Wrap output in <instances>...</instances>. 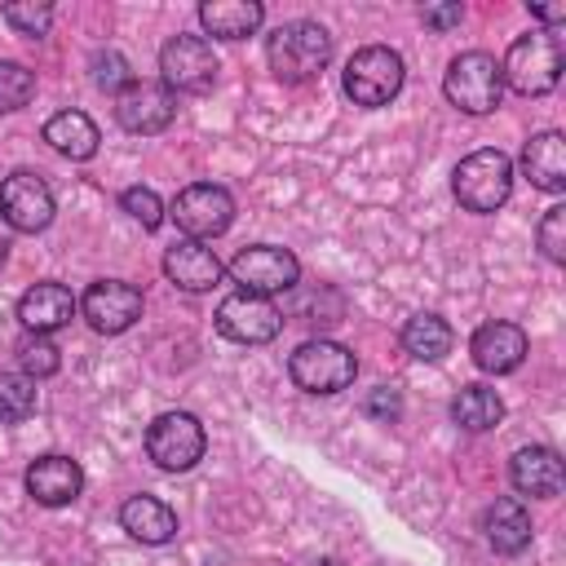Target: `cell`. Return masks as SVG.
Instances as JSON below:
<instances>
[{
  "label": "cell",
  "mask_w": 566,
  "mask_h": 566,
  "mask_svg": "<svg viewBox=\"0 0 566 566\" xmlns=\"http://www.w3.org/2000/svg\"><path fill=\"white\" fill-rule=\"evenodd\" d=\"M164 274L168 283H177L181 292H208L217 279H221V261L208 243L199 239H181L164 252Z\"/></svg>",
  "instance_id": "obj_20"
},
{
  "label": "cell",
  "mask_w": 566,
  "mask_h": 566,
  "mask_svg": "<svg viewBox=\"0 0 566 566\" xmlns=\"http://www.w3.org/2000/svg\"><path fill=\"white\" fill-rule=\"evenodd\" d=\"M4 256H9V239L0 234V265H4Z\"/></svg>",
  "instance_id": "obj_37"
},
{
  "label": "cell",
  "mask_w": 566,
  "mask_h": 566,
  "mask_svg": "<svg viewBox=\"0 0 566 566\" xmlns=\"http://www.w3.org/2000/svg\"><path fill=\"white\" fill-rule=\"evenodd\" d=\"M88 66H93V84H97V88H106V93H124V88L133 84L128 57H124L119 49H97Z\"/></svg>",
  "instance_id": "obj_30"
},
{
  "label": "cell",
  "mask_w": 566,
  "mask_h": 566,
  "mask_svg": "<svg viewBox=\"0 0 566 566\" xmlns=\"http://www.w3.org/2000/svg\"><path fill=\"white\" fill-rule=\"evenodd\" d=\"M0 217L13 230H22V234L44 230L53 221V190H49V181L40 172H27V168L9 172L0 181Z\"/></svg>",
  "instance_id": "obj_13"
},
{
  "label": "cell",
  "mask_w": 566,
  "mask_h": 566,
  "mask_svg": "<svg viewBox=\"0 0 566 566\" xmlns=\"http://www.w3.org/2000/svg\"><path fill=\"white\" fill-rule=\"evenodd\" d=\"M13 354H18V367H22L31 380L53 376V371H57V363H62V358H57V345H53L49 336H40V332H27V336L18 340V349H13Z\"/></svg>",
  "instance_id": "obj_28"
},
{
  "label": "cell",
  "mask_w": 566,
  "mask_h": 566,
  "mask_svg": "<svg viewBox=\"0 0 566 566\" xmlns=\"http://www.w3.org/2000/svg\"><path fill=\"white\" fill-rule=\"evenodd\" d=\"M80 310H84V318H88L93 332L119 336V332H128L142 318V292L133 283H124V279H97L84 292Z\"/></svg>",
  "instance_id": "obj_14"
},
{
  "label": "cell",
  "mask_w": 566,
  "mask_h": 566,
  "mask_svg": "<svg viewBox=\"0 0 566 566\" xmlns=\"http://www.w3.org/2000/svg\"><path fill=\"white\" fill-rule=\"evenodd\" d=\"M500 416H504V402H500V394H495L491 385H464V389L451 398V420H455L460 429H469V433L495 429Z\"/></svg>",
  "instance_id": "obj_25"
},
{
  "label": "cell",
  "mask_w": 566,
  "mask_h": 566,
  "mask_svg": "<svg viewBox=\"0 0 566 566\" xmlns=\"http://www.w3.org/2000/svg\"><path fill=\"white\" fill-rule=\"evenodd\" d=\"M217 53H212V40L203 35H172L164 49H159V84L172 88V93H208L217 84Z\"/></svg>",
  "instance_id": "obj_9"
},
{
  "label": "cell",
  "mask_w": 566,
  "mask_h": 566,
  "mask_svg": "<svg viewBox=\"0 0 566 566\" xmlns=\"http://www.w3.org/2000/svg\"><path fill=\"white\" fill-rule=\"evenodd\" d=\"M535 243H539V252H544L553 265L566 261V208H562V203H553V208L539 217V226H535Z\"/></svg>",
  "instance_id": "obj_31"
},
{
  "label": "cell",
  "mask_w": 566,
  "mask_h": 566,
  "mask_svg": "<svg viewBox=\"0 0 566 566\" xmlns=\"http://www.w3.org/2000/svg\"><path fill=\"white\" fill-rule=\"evenodd\" d=\"M469 354H473V363H478L482 371H491V376L517 371L522 358H526V332H522L517 323H504V318L482 323V327L473 332V340H469Z\"/></svg>",
  "instance_id": "obj_16"
},
{
  "label": "cell",
  "mask_w": 566,
  "mask_h": 566,
  "mask_svg": "<svg viewBox=\"0 0 566 566\" xmlns=\"http://www.w3.org/2000/svg\"><path fill=\"white\" fill-rule=\"evenodd\" d=\"M522 172L531 177L535 190L562 195L566 190V137L557 128L531 133L526 146H522Z\"/></svg>",
  "instance_id": "obj_18"
},
{
  "label": "cell",
  "mask_w": 566,
  "mask_h": 566,
  "mask_svg": "<svg viewBox=\"0 0 566 566\" xmlns=\"http://www.w3.org/2000/svg\"><path fill=\"white\" fill-rule=\"evenodd\" d=\"M531 13L539 22H566V4H531Z\"/></svg>",
  "instance_id": "obj_36"
},
{
  "label": "cell",
  "mask_w": 566,
  "mask_h": 566,
  "mask_svg": "<svg viewBox=\"0 0 566 566\" xmlns=\"http://www.w3.org/2000/svg\"><path fill=\"white\" fill-rule=\"evenodd\" d=\"M402 349L420 363H438L451 354V327L438 314H411L402 327Z\"/></svg>",
  "instance_id": "obj_26"
},
{
  "label": "cell",
  "mask_w": 566,
  "mask_h": 566,
  "mask_svg": "<svg viewBox=\"0 0 566 566\" xmlns=\"http://www.w3.org/2000/svg\"><path fill=\"white\" fill-rule=\"evenodd\" d=\"M168 217L177 221V230L186 239H217L230 230L234 221V195L226 186H212V181H195L186 190H177V199L168 203Z\"/></svg>",
  "instance_id": "obj_8"
},
{
  "label": "cell",
  "mask_w": 566,
  "mask_h": 566,
  "mask_svg": "<svg viewBox=\"0 0 566 566\" xmlns=\"http://www.w3.org/2000/svg\"><path fill=\"white\" fill-rule=\"evenodd\" d=\"M287 376H292V385L305 389V394H340V389L354 385L358 358H354V349H345L340 340L314 336V340H305V345L292 349Z\"/></svg>",
  "instance_id": "obj_5"
},
{
  "label": "cell",
  "mask_w": 566,
  "mask_h": 566,
  "mask_svg": "<svg viewBox=\"0 0 566 566\" xmlns=\"http://www.w3.org/2000/svg\"><path fill=\"white\" fill-rule=\"evenodd\" d=\"M119 208H124L142 230H159V221H164V203H159V195H155L150 186H128V190L119 195Z\"/></svg>",
  "instance_id": "obj_32"
},
{
  "label": "cell",
  "mask_w": 566,
  "mask_h": 566,
  "mask_svg": "<svg viewBox=\"0 0 566 566\" xmlns=\"http://www.w3.org/2000/svg\"><path fill=\"white\" fill-rule=\"evenodd\" d=\"M203 447H208L203 424H199V416H190V411H159V416L150 420V429H146V455H150L164 473H186V469H195V464L203 460Z\"/></svg>",
  "instance_id": "obj_7"
},
{
  "label": "cell",
  "mask_w": 566,
  "mask_h": 566,
  "mask_svg": "<svg viewBox=\"0 0 566 566\" xmlns=\"http://www.w3.org/2000/svg\"><path fill=\"white\" fill-rule=\"evenodd\" d=\"M44 142L66 159H93L97 155V124L84 111H57L44 124Z\"/></svg>",
  "instance_id": "obj_24"
},
{
  "label": "cell",
  "mask_w": 566,
  "mask_h": 566,
  "mask_svg": "<svg viewBox=\"0 0 566 566\" xmlns=\"http://www.w3.org/2000/svg\"><path fill=\"white\" fill-rule=\"evenodd\" d=\"M500 75L522 97L553 93L557 80H562V40L553 31H526V35H517L509 44L504 62H500Z\"/></svg>",
  "instance_id": "obj_2"
},
{
  "label": "cell",
  "mask_w": 566,
  "mask_h": 566,
  "mask_svg": "<svg viewBox=\"0 0 566 566\" xmlns=\"http://www.w3.org/2000/svg\"><path fill=\"white\" fill-rule=\"evenodd\" d=\"M35 97V71H27L22 62H0V115L22 111Z\"/></svg>",
  "instance_id": "obj_29"
},
{
  "label": "cell",
  "mask_w": 566,
  "mask_h": 566,
  "mask_svg": "<svg viewBox=\"0 0 566 566\" xmlns=\"http://www.w3.org/2000/svg\"><path fill=\"white\" fill-rule=\"evenodd\" d=\"M402 57L394 53V49H385V44H367V49H358L349 62H345V75H340V84H345V97L354 102V106H385V102H394L398 97V88H402Z\"/></svg>",
  "instance_id": "obj_6"
},
{
  "label": "cell",
  "mask_w": 566,
  "mask_h": 566,
  "mask_svg": "<svg viewBox=\"0 0 566 566\" xmlns=\"http://www.w3.org/2000/svg\"><path fill=\"white\" fill-rule=\"evenodd\" d=\"M119 526L142 544H168L177 535V513L159 495H128L119 509Z\"/></svg>",
  "instance_id": "obj_21"
},
{
  "label": "cell",
  "mask_w": 566,
  "mask_h": 566,
  "mask_svg": "<svg viewBox=\"0 0 566 566\" xmlns=\"http://www.w3.org/2000/svg\"><path fill=\"white\" fill-rule=\"evenodd\" d=\"M71 318H75V296H71V287H62V283H31V287L18 296V323H22L27 332L49 336V332L66 327Z\"/></svg>",
  "instance_id": "obj_19"
},
{
  "label": "cell",
  "mask_w": 566,
  "mask_h": 566,
  "mask_svg": "<svg viewBox=\"0 0 566 566\" xmlns=\"http://www.w3.org/2000/svg\"><path fill=\"white\" fill-rule=\"evenodd\" d=\"M265 62H270L274 80L305 84V80H314L332 62V31L323 22L292 18L274 35H265Z\"/></svg>",
  "instance_id": "obj_1"
},
{
  "label": "cell",
  "mask_w": 566,
  "mask_h": 566,
  "mask_svg": "<svg viewBox=\"0 0 566 566\" xmlns=\"http://www.w3.org/2000/svg\"><path fill=\"white\" fill-rule=\"evenodd\" d=\"M217 332L234 345H270L283 332V314L270 305V296H248L230 292L217 305Z\"/></svg>",
  "instance_id": "obj_11"
},
{
  "label": "cell",
  "mask_w": 566,
  "mask_h": 566,
  "mask_svg": "<svg viewBox=\"0 0 566 566\" xmlns=\"http://www.w3.org/2000/svg\"><path fill=\"white\" fill-rule=\"evenodd\" d=\"M199 22L217 40H243V35H256V27L265 22V9L261 0H203Z\"/></svg>",
  "instance_id": "obj_22"
},
{
  "label": "cell",
  "mask_w": 566,
  "mask_h": 566,
  "mask_svg": "<svg viewBox=\"0 0 566 566\" xmlns=\"http://www.w3.org/2000/svg\"><path fill=\"white\" fill-rule=\"evenodd\" d=\"M172 115H177V93L164 88L159 80H133L124 93H115V119L124 133H137V137L164 133Z\"/></svg>",
  "instance_id": "obj_12"
},
{
  "label": "cell",
  "mask_w": 566,
  "mask_h": 566,
  "mask_svg": "<svg viewBox=\"0 0 566 566\" xmlns=\"http://www.w3.org/2000/svg\"><path fill=\"white\" fill-rule=\"evenodd\" d=\"M80 491H84V469L71 460V455H40V460H31V469H27V495L35 500V504H44V509H62V504H71V500H80Z\"/></svg>",
  "instance_id": "obj_15"
},
{
  "label": "cell",
  "mask_w": 566,
  "mask_h": 566,
  "mask_svg": "<svg viewBox=\"0 0 566 566\" xmlns=\"http://www.w3.org/2000/svg\"><path fill=\"white\" fill-rule=\"evenodd\" d=\"M509 482L531 500H553L562 495V482H566L562 455L553 447H522L509 460Z\"/></svg>",
  "instance_id": "obj_17"
},
{
  "label": "cell",
  "mask_w": 566,
  "mask_h": 566,
  "mask_svg": "<svg viewBox=\"0 0 566 566\" xmlns=\"http://www.w3.org/2000/svg\"><path fill=\"white\" fill-rule=\"evenodd\" d=\"M451 190L460 199V208L469 212H495L509 203L513 195V159L504 150H473L455 164L451 172Z\"/></svg>",
  "instance_id": "obj_3"
},
{
  "label": "cell",
  "mask_w": 566,
  "mask_h": 566,
  "mask_svg": "<svg viewBox=\"0 0 566 566\" xmlns=\"http://www.w3.org/2000/svg\"><path fill=\"white\" fill-rule=\"evenodd\" d=\"M367 411H371V416H380V420H398V411H402V402H398V389L380 385V389L367 398Z\"/></svg>",
  "instance_id": "obj_34"
},
{
  "label": "cell",
  "mask_w": 566,
  "mask_h": 566,
  "mask_svg": "<svg viewBox=\"0 0 566 566\" xmlns=\"http://www.w3.org/2000/svg\"><path fill=\"white\" fill-rule=\"evenodd\" d=\"M424 27H433V31H447V27H455L460 18H464V9L460 4H424Z\"/></svg>",
  "instance_id": "obj_35"
},
{
  "label": "cell",
  "mask_w": 566,
  "mask_h": 566,
  "mask_svg": "<svg viewBox=\"0 0 566 566\" xmlns=\"http://www.w3.org/2000/svg\"><path fill=\"white\" fill-rule=\"evenodd\" d=\"M296 279H301V261L274 243H252L230 261V283H239V292H248V296L292 292Z\"/></svg>",
  "instance_id": "obj_10"
},
{
  "label": "cell",
  "mask_w": 566,
  "mask_h": 566,
  "mask_svg": "<svg viewBox=\"0 0 566 566\" xmlns=\"http://www.w3.org/2000/svg\"><path fill=\"white\" fill-rule=\"evenodd\" d=\"M4 22L22 35H44L49 22H53V4H4Z\"/></svg>",
  "instance_id": "obj_33"
},
{
  "label": "cell",
  "mask_w": 566,
  "mask_h": 566,
  "mask_svg": "<svg viewBox=\"0 0 566 566\" xmlns=\"http://www.w3.org/2000/svg\"><path fill=\"white\" fill-rule=\"evenodd\" d=\"M442 93L451 106H460L464 115H491L504 97V75H500V62L482 49H469V53H455L447 75H442Z\"/></svg>",
  "instance_id": "obj_4"
},
{
  "label": "cell",
  "mask_w": 566,
  "mask_h": 566,
  "mask_svg": "<svg viewBox=\"0 0 566 566\" xmlns=\"http://www.w3.org/2000/svg\"><path fill=\"white\" fill-rule=\"evenodd\" d=\"M482 531H486V544H491L495 553H522V548L531 544V513H526L522 500L504 495V500H495V504L486 509Z\"/></svg>",
  "instance_id": "obj_23"
},
{
  "label": "cell",
  "mask_w": 566,
  "mask_h": 566,
  "mask_svg": "<svg viewBox=\"0 0 566 566\" xmlns=\"http://www.w3.org/2000/svg\"><path fill=\"white\" fill-rule=\"evenodd\" d=\"M35 411V380L27 371H0V424H22Z\"/></svg>",
  "instance_id": "obj_27"
}]
</instances>
